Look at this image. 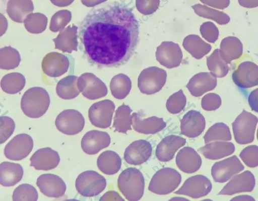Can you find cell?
Masks as SVG:
<instances>
[{
  "mask_svg": "<svg viewBox=\"0 0 258 201\" xmlns=\"http://www.w3.org/2000/svg\"><path fill=\"white\" fill-rule=\"evenodd\" d=\"M120 191L128 200H139L144 194L145 180L141 172L134 167L122 171L117 179Z\"/></svg>",
  "mask_w": 258,
  "mask_h": 201,
  "instance_id": "obj_3",
  "label": "cell"
},
{
  "mask_svg": "<svg viewBox=\"0 0 258 201\" xmlns=\"http://www.w3.org/2000/svg\"><path fill=\"white\" fill-rule=\"evenodd\" d=\"M221 102V98L219 95L211 93L206 94L203 97L201 105L205 110L213 111L219 108Z\"/></svg>",
  "mask_w": 258,
  "mask_h": 201,
  "instance_id": "obj_41",
  "label": "cell"
},
{
  "mask_svg": "<svg viewBox=\"0 0 258 201\" xmlns=\"http://www.w3.org/2000/svg\"><path fill=\"white\" fill-rule=\"evenodd\" d=\"M106 1V0H81L82 4L88 7L95 6Z\"/></svg>",
  "mask_w": 258,
  "mask_h": 201,
  "instance_id": "obj_47",
  "label": "cell"
},
{
  "mask_svg": "<svg viewBox=\"0 0 258 201\" xmlns=\"http://www.w3.org/2000/svg\"><path fill=\"white\" fill-rule=\"evenodd\" d=\"M38 197V194L36 188L27 183L22 184L16 187L12 195L14 201H36Z\"/></svg>",
  "mask_w": 258,
  "mask_h": 201,
  "instance_id": "obj_35",
  "label": "cell"
},
{
  "mask_svg": "<svg viewBox=\"0 0 258 201\" xmlns=\"http://www.w3.org/2000/svg\"><path fill=\"white\" fill-rule=\"evenodd\" d=\"M110 141V137L106 132L92 130L83 136L81 143V148L85 153L94 155L108 147Z\"/></svg>",
  "mask_w": 258,
  "mask_h": 201,
  "instance_id": "obj_14",
  "label": "cell"
},
{
  "mask_svg": "<svg viewBox=\"0 0 258 201\" xmlns=\"http://www.w3.org/2000/svg\"><path fill=\"white\" fill-rule=\"evenodd\" d=\"M206 158L218 160L228 156L235 151V146L231 142L215 141L206 144L198 149Z\"/></svg>",
  "mask_w": 258,
  "mask_h": 201,
  "instance_id": "obj_24",
  "label": "cell"
},
{
  "mask_svg": "<svg viewBox=\"0 0 258 201\" xmlns=\"http://www.w3.org/2000/svg\"><path fill=\"white\" fill-rule=\"evenodd\" d=\"M255 184L253 174L249 171L234 176L219 192V195H232L253 190Z\"/></svg>",
  "mask_w": 258,
  "mask_h": 201,
  "instance_id": "obj_15",
  "label": "cell"
},
{
  "mask_svg": "<svg viewBox=\"0 0 258 201\" xmlns=\"http://www.w3.org/2000/svg\"><path fill=\"white\" fill-rule=\"evenodd\" d=\"M170 200H188V199L184 198L183 197H173L172 198H171Z\"/></svg>",
  "mask_w": 258,
  "mask_h": 201,
  "instance_id": "obj_49",
  "label": "cell"
},
{
  "mask_svg": "<svg viewBox=\"0 0 258 201\" xmlns=\"http://www.w3.org/2000/svg\"><path fill=\"white\" fill-rule=\"evenodd\" d=\"M212 188V183L206 176L196 175L187 178L182 186L174 193L198 198L207 195L211 191Z\"/></svg>",
  "mask_w": 258,
  "mask_h": 201,
  "instance_id": "obj_11",
  "label": "cell"
},
{
  "mask_svg": "<svg viewBox=\"0 0 258 201\" xmlns=\"http://www.w3.org/2000/svg\"><path fill=\"white\" fill-rule=\"evenodd\" d=\"M231 200H254V199L250 195H241L233 198Z\"/></svg>",
  "mask_w": 258,
  "mask_h": 201,
  "instance_id": "obj_48",
  "label": "cell"
},
{
  "mask_svg": "<svg viewBox=\"0 0 258 201\" xmlns=\"http://www.w3.org/2000/svg\"><path fill=\"white\" fill-rule=\"evenodd\" d=\"M206 121L199 111L190 110L186 112L180 121L181 133L188 138L200 136L205 129Z\"/></svg>",
  "mask_w": 258,
  "mask_h": 201,
  "instance_id": "obj_17",
  "label": "cell"
},
{
  "mask_svg": "<svg viewBox=\"0 0 258 201\" xmlns=\"http://www.w3.org/2000/svg\"><path fill=\"white\" fill-rule=\"evenodd\" d=\"M239 156L248 167L253 168L258 166V146H248L244 148L239 154Z\"/></svg>",
  "mask_w": 258,
  "mask_h": 201,
  "instance_id": "obj_38",
  "label": "cell"
},
{
  "mask_svg": "<svg viewBox=\"0 0 258 201\" xmlns=\"http://www.w3.org/2000/svg\"><path fill=\"white\" fill-rule=\"evenodd\" d=\"M175 161L178 168L186 173L196 172L202 165L200 156L194 149L189 147L181 149L177 153Z\"/></svg>",
  "mask_w": 258,
  "mask_h": 201,
  "instance_id": "obj_21",
  "label": "cell"
},
{
  "mask_svg": "<svg viewBox=\"0 0 258 201\" xmlns=\"http://www.w3.org/2000/svg\"><path fill=\"white\" fill-rule=\"evenodd\" d=\"M132 126L134 130L144 134H154L166 127V123L162 118L152 116L142 119L137 113H133Z\"/></svg>",
  "mask_w": 258,
  "mask_h": 201,
  "instance_id": "obj_23",
  "label": "cell"
},
{
  "mask_svg": "<svg viewBox=\"0 0 258 201\" xmlns=\"http://www.w3.org/2000/svg\"><path fill=\"white\" fill-rule=\"evenodd\" d=\"M216 77L211 73H200L190 79L186 87L195 97H200L217 86Z\"/></svg>",
  "mask_w": 258,
  "mask_h": 201,
  "instance_id": "obj_22",
  "label": "cell"
},
{
  "mask_svg": "<svg viewBox=\"0 0 258 201\" xmlns=\"http://www.w3.org/2000/svg\"><path fill=\"white\" fill-rule=\"evenodd\" d=\"M50 98L43 88L35 87L27 90L21 101V108L23 113L30 118H39L48 109Z\"/></svg>",
  "mask_w": 258,
  "mask_h": 201,
  "instance_id": "obj_2",
  "label": "cell"
},
{
  "mask_svg": "<svg viewBox=\"0 0 258 201\" xmlns=\"http://www.w3.org/2000/svg\"><path fill=\"white\" fill-rule=\"evenodd\" d=\"M100 200H124V199L118 192L110 190L104 194L99 199Z\"/></svg>",
  "mask_w": 258,
  "mask_h": 201,
  "instance_id": "obj_44",
  "label": "cell"
},
{
  "mask_svg": "<svg viewBox=\"0 0 258 201\" xmlns=\"http://www.w3.org/2000/svg\"><path fill=\"white\" fill-rule=\"evenodd\" d=\"M56 128L61 132L73 136L80 132L85 125V119L79 111L66 109L61 112L55 120Z\"/></svg>",
  "mask_w": 258,
  "mask_h": 201,
  "instance_id": "obj_7",
  "label": "cell"
},
{
  "mask_svg": "<svg viewBox=\"0 0 258 201\" xmlns=\"http://www.w3.org/2000/svg\"><path fill=\"white\" fill-rule=\"evenodd\" d=\"M25 84V78L20 80H7L4 77L1 82L3 90L8 94H15L21 91Z\"/></svg>",
  "mask_w": 258,
  "mask_h": 201,
  "instance_id": "obj_40",
  "label": "cell"
},
{
  "mask_svg": "<svg viewBox=\"0 0 258 201\" xmlns=\"http://www.w3.org/2000/svg\"><path fill=\"white\" fill-rule=\"evenodd\" d=\"M106 186L105 177L93 170L82 172L77 177L75 182L77 191L84 197H93L99 194Z\"/></svg>",
  "mask_w": 258,
  "mask_h": 201,
  "instance_id": "obj_6",
  "label": "cell"
},
{
  "mask_svg": "<svg viewBox=\"0 0 258 201\" xmlns=\"http://www.w3.org/2000/svg\"><path fill=\"white\" fill-rule=\"evenodd\" d=\"M79 49L100 68L125 64L139 42V25L132 11L120 5L92 10L79 25Z\"/></svg>",
  "mask_w": 258,
  "mask_h": 201,
  "instance_id": "obj_1",
  "label": "cell"
},
{
  "mask_svg": "<svg viewBox=\"0 0 258 201\" xmlns=\"http://www.w3.org/2000/svg\"><path fill=\"white\" fill-rule=\"evenodd\" d=\"M30 166L38 170H50L56 168L60 162L58 153L49 147L39 149L30 158Z\"/></svg>",
  "mask_w": 258,
  "mask_h": 201,
  "instance_id": "obj_18",
  "label": "cell"
},
{
  "mask_svg": "<svg viewBox=\"0 0 258 201\" xmlns=\"http://www.w3.org/2000/svg\"><path fill=\"white\" fill-rule=\"evenodd\" d=\"M115 106L108 99L92 104L88 110V117L94 126L101 128L109 127L112 121Z\"/></svg>",
  "mask_w": 258,
  "mask_h": 201,
  "instance_id": "obj_8",
  "label": "cell"
},
{
  "mask_svg": "<svg viewBox=\"0 0 258 201\" xmlns=\"http://www.w3.org/2000/svg\"><path fill=\"white\" fill-rule=\"evenodd\" d=\"M186 143V140L175 135L168 136L158 144L156 156L161 162H168L172 160L176 152Z\"/></svg>",
  "mask_w": 258,
  "mask_h": 201,
  "instance_id": "obj_20",
  "label": "cell"
},
{
  "mask_svg": "<svg viewBox=\"0 0 258 201\" xmlns=\"http://www.w3.org/2000/svg\"><path fill=\"white\" fill-rule=\"evenodd\" d=\"M167 75L154 77L148 75L146 77L142 73L138 78V87L140 91L147 95L153 94L159 91L164 85Z\"/></svg>",
  "mask_w": 258,
  "mask_h": 201,
  "instance_id": "obj_28",
  "label": "cell"
},
{
  "mask_svg": "<svg viewBox=\"0 0 258 201\" xmlns=\"http://www.w3.org/2000/svg\"><path fill=\"white\" fill-rule=\"evenodd\" d=\"M34 9L31 0H9L7 5V13L13 20L15 17L23 18L27 14L33 12Z\"/></svg>",
  "mask_w": 258,
  "mask_h": 201,
  "instance_id": "obj_33",
  "label": "cell"
},
{
  "mask_svg": "<svg viewBox=\"0 0 258 201\" xmlns=\"http://www.w3.org/2000/svg\"><path fill=\"white\" fill-rule=\"evenodd\" d=\"M232 139L229 127L225 123L218 122L213 124L204 136L205 143L215 141H228Z\"/></svg>",
  "mask_w": 258,
  "mask_h": 201,
  "instance_id": "obj_31",
  "label": "cell"
},
{
  "mask_svg": "<svg viewBox=\"0 0 258 201\" xmlns=\"http://www.w3.org/2000/svg\"><path fill=\"white\" fill-rule=\"evenodd\" d=\"M33 148L32 137L26 133H20L15 136L6 145L4 154L10 160L20 161L27 157Z\"/></svg>",
  "mask_w": 258,
  "mask_h": 201,
  "instance_id": "obj_9",
  "label": "cell"
},
{
  "mask_svg": "<svg viewBox=\"0 0 258 201\" xmlns=\"http://www.w3.org/2000/svg\"><path fill=\"white\" fill-rule=\"evenodd\" d=\"M219 51L222 59L227 63H230L241 56L243 45L237 37L228 36L221 41Z\"/></svg>",
  "mask_w": 258,
  "mask_h": 201,
  "instance_id": "obj_26",
  "label": "cell"
},
{
  "mask_svg": "<svg viewBox=\"0 0 258 201\" xmlns=\"http://www.w3.org/2000/svg\"><path fill=\"white\" fill-rule=\"evenodd\" d=\"M244 169L238 157L232 156L214 164L211 174L216 182L224 183Z\"/></svg>",
  "mask_w": 258,
  "mask_h": 201,
  "instance_id": "obj_10",
  "label": "cell"
},
{
  "mask_svg": "<svg viewBox=\"0 0 258 201\" xmlns=\"http://www.w3.org/2000/svg\"><path fill=\"white\" fill-rule=\"evenodd\" d=\"M181 181V176L176 170L165 167L158 170L153 176L148 189L157 194L165 195L174 191Z\"/></svg>",
  "mask_w": 258,
  "mask_h": 201,
  "instance_id": "obj_4",
  "label": "cell"
},
{
  "mask_svg": "<svg viewBox=\"0 0 258 201\" xmlns=\"http://www.w3.org/2000/svg\"><path fill=\"white\" fill-rule=\"evenodd\" d=\"M51 3L58 7H66L71 4L74 0H50Z\"/></svg>",
  "mask_w": 258,
  "mask_h": 201,
  "instance_id": "obj_46",
  "label": "cell"
},
{
  "mask_svg": "<svg viewBox=\"0 0 258 201\" xmlns=\"http://www.w3.org/2000/svg\"><path fill=\"white\" fill-rule=\"evenodd\" d=\"M152 151V147L150 142L144 140H137L125 149L124 159L130 164L139 165L149 159Z\"/></svg>",
  "mask_w": 258,
  "mask_h": 201,
  "instance_id": "obj_16",
  "label": "cell"
},
{
  "mask_svg": "<svg viewBox=\"0 0 258 201\" xmlns=\"http://www.w3.org/2000/svg\"><path fill=\"white\" fill-rule=\"evenodd\" d=\"M132 111L131 108L124 104L118 107L115 111L113 124L115 131L126 133L127 131L132 129Z\"/></svg>",
  "mask_w": 258,
  "mask_h": 201,
  "instance_id": "obj_30",
  "label": "cell"
},
{
  "mask_svg": "<svg viewBox=\"0 0 258 201\" xmlns=\"http://www.w3.org/2000/svg\"><path fill=\"white\" fill-rule=\"evenodd\" d=\"M78 78L75 76H70L60 80L56 87L57 95L65 100L72 99L78 96L80 92L77 86Z\"/></svg>",
  "mask_w": 258,
  "mask_h": 201,
  "instance_id": "obj_29",
  "label": "cell"
},
{
  "mask_svg": "<svg viewBox=\"0 0 258 201\" xmlns=\"http://www.w3.org/2000/svg\"><path fill=\"white\" fill-rule=\"evenodd\" d=\"M97 165L102 173L107 175H113L120 169L121 160L116 152L107 150L102 152L98 156Z\"/></svg>",
  "mask_w": 258,
  "mask_h": 201,
  "instance_id": "obj_27",
  "label": "cell"
},
{
  "mask_svg": "<svg viewBox=\"0 0 258 201\" xmlns=\"http://www.w3.org/2000/svg\"><path fill=\"white\" fill-rule=\"evenodd\" d=\"M199 15L214 20L218 24L226 25L230 21V18L226 13L200 5Z\"/></svg>",
  "mask_w": 258,
  "mask_h": 201,
  "instance_id": "obj_37",
  "label": "cell"
},
{
  "mask_svg": "<svg viewBox=\"0 0 258 201\" xmlns=\"http://www.w3.org/2000/svg\"><path fill=\"white\" fill-rule=\"evenodd\" d=\"M78 89L83 95L90 100H96L105 96L107 89L104 83L93 75L89 79L80 77L78 79Z\"/></svg>",
  "mask_w": 258,
  "mask_h": 201,
  "instance_id": "obj_19",
  "label": "cell"
},
{
  "mask_svg": "<svg viewBox=\"0 0 258 201\" xmlns=\"http://www.w3.org/2000/svg\"><path fill=\"white\" fill-rule=\"evenodd\" d=\"M186 100L182 90L170 96L166 102L167 110L172 114H177L180 112L186 105Z\"/></svg>",
  "mask_w": 258,
  "mask_h": 201,
  "instance_id": "obj_36",
  "label": "cell"
},
{
  "mask_svg": "<svg viewBox=\"0 0 258 201\" xmlns=\"http://www.w3.org/2000/svg\"><path fill=\"white\" fill-rule=\"evenodd\" d=\"M235 84L241 88L247 89L258 85V65L246 61L241 62L232 76Z\"/></svg>",
  "mask_w": 258,
  "mask_h": 201,
  "instance_id": "obj_12",
  "label": "cell"
},
{
  "mask_svg": "<svg viewBox=\"0 0 258 201\" xmlns=\"http://www.w3.org/2000/svg\"><path fill=\"white\" fill-rule=\"evenodd\" d=\"M207 65L210 73L218 78L225 77L229 72L228 63L221 57L219 49H216L207 58Z\"/></svg>",
  "mask_w": 258,
  "mask_h": 201,
  "instance_id": "obj_32",
  "label": "cell"
},
{
  "mask_svg": "<svg viewBox=\"0 0 258 201\" xmlns=\"http://www.w3.org/2000/svg\"><path fill=\"white\" fill-rule=\"evenodd\" d=\"M239 4L245 8H253L258 6V0H238Z\"/></svg>",
  "mask_w": 258,
  "mask_h": 201,
  "instance_id": "obj_45",
  "label": "cell"
},
{
  "mask_svg": "<svg viewBox=\"0 0 258 201\" xmlns=\"http://www.w3.org/2000/svg\"><path fill=\"white\" fill-rule=\"evenodd\" d=\"M257 117L243 110L232 123V129L235 141L239 144L245 145L253 142Z\"/></svg>",
  "mask_w": 258,
  "mask_h": 201,
  "instance_id": "obj_5",
  "label": "cell"
},
{
  "mask_svg": "<svg viewBox=\"0 0 258 201\" xmlns=\"http://www.w3.org/2000/svg\"><path fill=\"white\" fill-rule=\"evenodd\" d=\"M24 171L18 163L3 162L0 164V183L6 187L16 185L22 179Z\"/></svg>",
  "mask_w": 258,
  "mask_h": 201,
  "instance_id": "obj_25",
  "label": "cell"
},
{
  "mask_svg": "<svg viewBox=\"0 0 258 201\" xmlns=\"http://www.w3.org/2000/svg\"><path fill=\"white\" fill-rule=\"evenodd\" d=\"M201 32L203 37L210 42L214 43L218 38V29L212 22L203 23L201 27Z\"/></svg>",
  "mask_w": 258,
  "mask_h": 201,
  "instance_id": "obj_42",
  "label": "cell"
},
{
  "mask_svg": "<svg viewBox=\"0 0 258 201\" xmlns=\"http://www.w3.org/2000/svg\"><path fill=\"white\" fill-rule=\"evenodd\" d=\"M256 137H257V139L258 140V128H257V130Z\"/></svg>",
  "mask_w": 258,
  "mask_h": 201,
  "instance_id": "obj_50",
  "label": "cell"
},
{
  "mask_svg": "<svg viewBox=\"0 0 258 201\" xmlns=\"http://www.w3.org/2000/svg\"><path fill=\"white\" fill-rule=\"evenodd\" d=\"M15 128V123L12 118L7 116H2L0 119V143H5L13 134Z\"/></svg>",
  "mask_w": 258,
  "mask_h": 201,
  "instance_id": "obj_39",
  "label": "cell"
},
{
  "mask_svg": "<svg viewBox=\"0 0 258 201\" xmlns=\"http://www.w3.org/2000/svg\"><path fill=\"white\" fill-rule=\"evenodd\" d=\"M36 185L44 195L58 198L63 196L66 190L64 181L58 176L53 174H43L37 179Z\"/></svg>",
  "mask_w": 258,
  "mask_h": 201,
  "instance_id": "obj_13",
  "label": "cell"
},
{
  "mask_svg": "<svg viewBox=\"0 0 258 201\" xmlns=\"http://www.w3.org/2000/svg\"><path fill=\"white\" fill-rule=\"evenodd\" d=\"M248 102L251 110L258 112V88L250 93L248 97Z\"/></svg>",
  "mask_w": 258,
  "mask_h": 201,
  "instance_id": "obj_43",
  "label": "cell"
},
{
  "mask_svg": "<svg viewBox=\"0 0 258 201\" xmlns=\"http://www.w3.org/2000/svg\"><path fill=\"white\" fill-rule=\"evenodd\" d=\"M114 76L111 80L110 88L112 95L116 99L125 98L130 92L132 87L130 78L123 75V77Z\"/></svg>",
  "mask_w": 258,
  "mask_h": 201,
  "instance_id": "obj_34",
  "label": "cell"
}]
</instances>
